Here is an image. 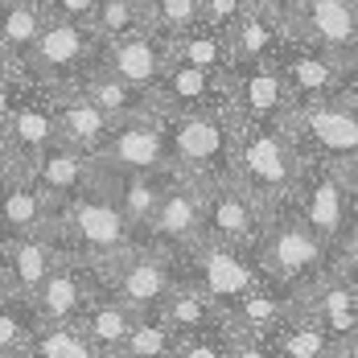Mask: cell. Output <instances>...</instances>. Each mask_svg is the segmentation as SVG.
<instances>
[{
	"instance_id": "4316f807",
	"label": "cell",
	"mask_w": 358,
	"mask_h": 358,
	"mask_svg": "<svg viewBox=\"0 0 358 358\" xmlns=\"http://www.w3.org/2000/svg\"><path fill=\"white\" fill-rule=\"evenodd\" d=\"M161 309H165V317L178 325V334H185V338L206 334V329L215 325V317H227V313L215 305V296H210L206 288H198V285H178Z\"/></svg>"
},
{
	"instance_id": "d4e9b609",
	"label": "cell",
	"mask_w": 358,
	"mask_h": 358,
	"mask_svg": "<svg viewBox=\"0 0 358 358\" xmlns=\"http://www.w3.org/2000/svg\"><path fill=\"white\" fill-rule=\"evenodd\" d=\"M78 87H83L99 108L108 111L115 124H120V120H132V115H144V111H157V103H152V95H148V91L132 87V83H124L120 74L103 71V66L87 71L83 78H78Z\"/></svg>"
},
{
	"instance_id": "83f0119b",
	"label": "cell",
	"mask_w": 358,
	"mask_h": 358,
	"mask_svg": "<svg viewBox=\"0 0 358 358\" xmlns=\"http://www.w3.org/2000/svg\"><path fill=\"white\" fill-rule=\"evenodd\" d=\"M178 325L165 317V309H144L136 313V325H132V338H128V346H124V355L128 358H173L178 350Z\"/></svg>"
},
{
	"instance_id": "ac0fdd59",
	"label": "cell",
	"mask_w": 358,
	"mask_h": 358,
	"mask_svg": "<svg viewBox=\"0 0 358 358\" xmlns=\"http://www.w3.org/2000/svg\"><path fill=\"white\" fill-rule=\"evenodd\" d=\"M54 222H58V202L37 185L34 169L21 161H4V239L54 231Z\"/></svg>"
},
{
	"instance_id": "d590c367",
	"label": "cell",
	"mask_w": 358,
	"mask_h": 358,
	"mask_svg": "<svg viewBox=\"0 0 358 358\" xmlns=\"http://www.w3.org/2000/svg\"><path fill=\"white\" fill-rule=\"evenodd\" d=\"M54 17H66V21H83V25H95L99 17V4L103 0H45Z\"/></svg>"
},
{
	"instance_id": "f546056e",
	"label": "cell",
	"mask_w": 358,
	"mask_h": 358,
	"mask_svg": "<svg viewBox=\"0 0 358 358\" xmlns=\"http://www.w3.org/2000/svg\"><path fill=\"white\" fill-rule=\"evenodd\" d=\"M29 350H34V358H95L99 346L74 322H41Z\"/></svg>"
},
{
	"instance_id": "2e32d148",
	"label": "cell",
	"mask_w": 358,
	"mask_h": 358,
	"mask_svg": "<svg viewBox=\"0 0 358 358\" xmlns=\"http://www.w3.org/2000/svg\"><path fill=\"white\" fill-rule=\"evenodd\" d=\"M231 74L206 71V66H194V62H178L169 74L161 78V87L152 91V103L161 115H185V111H218L231 108V87H227Z\"/></svg>"
},
{
	"instance_id": "e575fe53",
	"label": "cell",
	"mask_w": 358,
	"mask_h": 358,
	"mask_svg": "<svg viewBox=\"0 0 358 358\" xmlns=\"http://www.w3.org/2000/svg\"><path fill=\"white\" fill-rule=\"evenodd\" d=\"M248 13V0H206L202 8V25H210L218 34H231L239 25V17Z\"/></svg>"
},
{
	"instance_id": "603a6c76",
	"label": "cell",
	"mask_w": 358,
	"mask_h": 358,
	"mask_svg": "<svg viewBox=\"0 0 358 358\" xmlns=\"http://www.w3.org/2000/svg\"><path fill=\"white\" fill-rule=\"evenodd\" d=\"M50 4L45 0H4V25H0V58L4 71H21L25 58L37 50V41L50 25Z\"/></svg>"
},
{
	"instance_id": "ba28073f",
	"label": "cell",
	"mask_w": 358,
	"mask_h": 358,
	"mask_svg": "<svg viewBox=\"0 0 358 358\" xmlns=\"http://www.w3.org/2000/svg\"><path fill=\"white\" fill-rule=\"evenodd\" d=\"M95 161H99V173H169V169H178L165 115L144 111L132 120H120Z\"/></svg>"
},
{
	"instance_id": "d6986e66",
	"label": "cell",
	"mask_w": 358,
	"mask_h": 358,
	"mask_svg": "<svg viewBox=\"0 0 358 358\" xmlns=\"http://www.w3.org/2000/svg\"><path fill=\"white\" fill-rule=\"evenodd\" d=\"M29 169H34L37 185H41L58 206H66L71 198L87 194V189H95V185L103 181L99 161H95L91 152H83V148L66 144V141H58L54 148H45Z\"/></svg>"
},
{
	"instance_id": "5b68a950",
	"label": "cell",
	"mask_w": 358,
	"mask_h": 358,
	"mask_svg": "<svg viewBox=\"0 0 358 358\" xmlns=\"http://www.w3.org/2000/svg\"><path fill=\"white\" fill-rule=\"evenodd\" d=\"M99 50H103V37L95 34V25L50 17V25L37 41V50L25 58V66L4 74H25V78H37L41 87L62 91V87H74L87 71L99 66Z\"/></svg>"
},
{
	"instance_id": "8992f818",
	"label": "cell",
	"mask_w": 358,
	"mask_h": 358,
	"mask_svg": "<svg viewBox=\"0 0 358 358\" xmlns=\"http://www.w3.org/2000/svg\"><path fill=\"white\" fill-rule=\"evenodd\" d=\"M296 148L305 161H329V165H350L358 157V95H338L325 103L292 108L285 120Z\"/></svg>"
},
{
	"instance_id": "30bf717a",
	"label": "cell",
	"mask_w": 358,
	"mask_h": 358,
	"mask_svg": "<svg viewBox=\"0 0 358 358\" xmlns=\"http://www.w3.org/2000/svg\"><path fill=\"white\" fill-rule=\"evenodd\" d=\"M288 34L358 71V0H292Z\"/></svg>"
},
{
	"instance_id": "7bdbcfd3",
	"label": "cell",
	"mask_w": 358,
	"mask_h": 358,
	"mask_svg": "<svg viewBox=\"0 0 358 358\" xmlns=\"http://www.w3.org/2000/svg\"><path fill=\"white\" fill-rule=\"evenodd\" d=\"M355 95H358V78H355Z\"/></svg>"
},
{
	"instance_id": "6da1fadb",
	"label": "cell",
	"mask_w": 358,
	"mask_h": 358,
	"mask_svg": "<svg viewBox=\"0 0 358 358\" xmlns=\"http://www.w3.org/2000/svg\"><path fill=\"white\" fill-rule=\"evenodd\" d=\"M54 235L66 255L74 259H87V264H111L120 255L136 248V235L141 227L124 215V206L115 202L108 185L99 181L95 189L71 198L66 206H58V222H54Z\"/></svg>"
},
{
	"instance_id": "7c38bea8",
	"label": "cell",
	"mask_w": 358,
	"mask_h": 358,
	"mask_svg": "<svg viewBox=\"0 0 358 358\" xmlns=\"http://www.w3.org/2000/svg\"><path fill=\"white\" fill-rule=\"evenodd\" d=\"M272 206H264L248 185L239 181H215L206 185V239L235 243V248H255L268 231Z\"/></svg>"
},
{
	"instance_id": "44dd1931",
	"label": "cell",
	"mask_w": 358,
	"mask_h": 358,
	"mask_svg": "<svg viewBox=\"0 0 358 358\" xmlns=\"http://www.w3.org/2000/svg\"><path fill=\"white\" fill-rule=\"evenodd\" d=\"M58 132H62L66 144L91 152V157H99L103 144L111 141V132H115V120L74 83V87H62L58 91Z\"/></svg>"
},
{
	"instance_id": "4dcf8cb0",
	"label": "cell",
	"mask_w": 358,
	"mask_h": 358,
	"mask_svg": "<svg viewBox=\"0 0 358 358\" xmlns=\"http://www.w3.org/2000/svg\"><path fill=\"white\" fill-rule=\"evenodd\" d=\"M288 296H280V292H272V280H264L259 288H251L248 296L239 301V309L231 313L235 322L243 325V329H251V334H264V329H272V325H280L288 317Z\"/></svg>"
},
{
	"instance_id": "4fadbf2b",
	"label": "cell",
	"mask_w": 358,
	"mask_h": 358,
	"mask_svg": "<svg viewBox=\"0 0 358 358\" xmlns=\"http://www.w3.org/2000/svg\"><path fill=\"white\" fill-rule=\"evenodd\" d=\"M231 87V111L235 120H259V124H285L292 115V91L276 58L264 62H235L227 78Z\"/></svg>"
},
{
	"instance_id": "d6a6232c",
	"label": "cell",
	"mask_w": 358,
	"mask_h": 358,
	"mask_svg": "<svg viewBox=\"0 0 358 358\" xmlns=\"http://www.w3.org/2000/svg\"><path fill=\"white\" fill-rule=\"evenodd\" d=\"M202 8H206V0H148V21L165 37H178L202 25Z\"/></svg>"
},
{
	"instance_id": "ffe728a7",
	"label": "cell",
	"mask_w": 358,
	"mask_h": 358,
	"mask_svg": "<svg viewBox=\"0 0 358 358\" xmlns=\"http://www.w3.org/2000/svg\"><path fill=\"white\" fill-rule=\"evenodd\" d=\"M62 259H66V251H62V243H58L54 231L4 239V292L34 296Z\"/></svg>"
},
{
	"instance_id": "7402d4cb",
	"label": "cell",
	"mask_w": 358,
	"mask_h": 358,
	"mask_svg": "<svg viewBox=\"0 0 358 358\" xmlns=\"http://www.w3.org/2000/svg\"><path fill=\"white\" fill-rule=\"evenodd\" d=\"M87 272H91L87 259L66 255V259L50 272V280L34 292L37 317H41V322H74L78 313H87V292H91Z\"/></svg>"
},
{
	"instance_id": "9c48e42d",
	"label": "cell",
	"mask_w": 358,
	"mask_h": 358,
	"mask_svg": "<svg viewBox=\"0 0 358 358\" xmlns=\"http://www.w3.org/2000/svg\"><path fill=\"white\" fill-rule=\"evenodd\" d=\"M285 83L292 91V108H305V103H325V99H338V95H350L355 91L358 71L338 62L334 54H325L317 45H305L288 34L280 54H276Z\"/></svg>"
},
{
	"instance_id": "5bb4252c",
	"label": "cell",
	"mask_w": 358,
	"mask_h": 358,
	"mask_svg": "<svg viewBox=\"0 0 358 358\" xmlns=\"http://www.w3.org/2000/svg\"><path fill=\"white\" fill-rule=\"evenodd\" d=\"M99 66L152 95L161 87V78L169 74V66H173V37H165L161 29L144 25V29H136V34H128V37L103 41Z\"/></svg>"
},
{
	"instance_id": "b9f144b4",
	"label": "cell",
	"mask_w": 358,
	"mask_h": 358,
	"mask_svg": "<svg viewBox=\"0 0 358 358\" xmlns=\"http://www.w3.org/2000/svg\"><path fill=\"white\" fill-rule=\"evenodd\" d=\"M342 173H346V181H350V189L358 194V157L350 161V165H342Z\"/></svg>"
},
{
	"instance_id": "8fae6325",
	"label": "cell",
	"mask_w": 358,
	"mask_h": 358,
	"mask_svg": "<svg viewBox=\"0 0 358 358\" xmlns=\"http://www.w3.org/2000/svg\"><path fill=\"white\" fill-rule=\"evenodd\" d=\"M194 251V285L206 288L215 296V305L231 317L239 309V301L248 296L251 288H259L268 276L259 264H251L243 248L235 243H218V239H202Z\"/></svg>"
},
{
	"instance_id": "9a60e30c",
	"label": "cell",
	"mask_w": 358,
	"mask_h": 358,
	"mask_svg": "<svg viewBox=\"0 0 358 358\" xmlns=\"http://www.w3.org/2000/svg\"><path fill=\"white\" fill-rule=\"evenodd\" d=\"M148 235L165 248H198L206 239V181L189 178V173H173L165 202L152 218Z\"/></svg>"
},
{
	"instance_id": "60d3db41",
	"label": "cell",
	"mask_w": 358,
	"mask_h": 358,
	"mask_svg": "<svg viewBox=\"0 0 358 358\" xmlns=\"http://www.w3.org/2000/svg\"><path fill=\"white\" fill-rule=\"evenodd\" d=\"M342 358H358V329L346 338V342H342Z\"/></svg>"
},
{
	"instance_id": "484cf974",
	"label": "cell",
	"mask_w": 358,
	"mask_h": 358,
	"mask_svg": "<svg viewBox=\"0 0 358 358\" xmlns=\"http://www.w3.org/2000/svg\"><path fill=\"white\" fill-rule=\"evenodd\" d=\"M288 37V25L280 17H268V13H255L248 8L239 17V25L231 29V41H235V58L239 62H264V58H276L280 45Z\"/></svg>"
},
{
	"instance_id": "f35d334b",
	"label": "cell",
	"mask_w": 358,
	"mask_h": 358,
	"mask_svg": "<svg viewBox=\"0 0 358 358\" xmlns=\"http://www.w3.org/2000/svg\"><path fill=\"white\" fill-rule=\"evenodd\" d=\"M231 358H272L268 355V346H264V338L259 334H243V338H235L231 342Z\"/></svg>"
},
{
	"instance_id": "f1b7e54d",
	"label": "cell",
	"mask_w": 358,
	"mask_h": 358,
	"mask_svg": "<svg viewBox=\"0 0 358 358\" xmlns=\"http://www.w3.org/2000/svg\"><path fill=\"white\" fill-rule=\"evenodd\" d=\"M132 325H136V309L124 305V301L115 296V301H99V305H91L83 329L91 334V342H95L99 350H124L128 338H132Z\"/></svg>"
},
{
	"instance_id": "e0dca14e",
	"label": "cell",
	"mask_w": 358,
	"mask_h": 358,
	"mask_svg": "<svg viewBox=\"0 0 358 358\" xmlns=\"http://www.w3.org/2000/svg\"><path fill=\"white\" fill-rule=\"evenodd\" d=\"M103 268H111L115 296H120L124 305H132L136 313H144V309H161V305L169 301V292L178 288L169 259H161L157 251L132 248L128 255L111 259V264H103Z\"/></svg>"
},
{
	"instance_id": "1f68e13d",
	"label": "cell",
	"mask_w": 358,
	"mask_h": 358,
	"mask_svg": "<svg viewBox=\"0 0 358 358\" xmlns=\"http://www.w3.org/2000/svg\"><path fill=\"white\" fill-rule=\"evenodd\" d=\"M152 25L148 21V0H103L99 4V17H95V34L103 41H115V37H128Z\"/></svg>"
},
{
	"instance_id": "277c9868",
	"label": "cell",
	"mask_w": 358,
	"mask_h": 358,
	"mask_svg": "<svg viewBox=\"0 0 358 358\" xmlns=\"http://www.w3.org/2000/svg\"><path fill=\"white\" fill-rule=\"evenodd\" d=\"M255 251H259L264 276L288 288L322 285V272L329 264V243L296 210L285 218H268V231L255 243Z\"/></svg>"
},
{
	"instance_id": "3957f363",
	"label": "cell",
	"mask_w": 358,
	"mask_h": 358,
	"mask_svg": "<svg viewBox=\"0 0 358 358\" xmlns=\"http://www.w3.org/2000/svg\"><path fill=\"white\" fill-rule=\"evenodd\" d=\"M165 124H169V144H173V165L181 173L206 181V185L235 178L239 120L231 108L165 115Z\"/></svg>"
},
{
	"instance_id": "7a4b0ae2",
	"label": "cell",
	"mask_w": 358,
	"mask_h": 358,
	"mask_svg": "<svg viewBox=\"0 0 358 358\" xmlns=\"http://www.w3.org/2000/svg\"><path fill=\"white\" fill-rule=\"evenodd\" d=\"M305 173V152L296 148L288 124L239 120L235 141V181L248 185L264 206H280L296 194Z\"/></svg>"
},
{
	"instance_id": "836d02e7",
	"label": "cell",
	"mask_w": 358,
	"mask_h": 358,
	"mask_svg": "<svg viewBox=\"0 0 358 358\" xmlns=\"http://www.w3.org/2000/svg\"><path fill=\"white\" fill-rule=\"evenodd\" d=\"M329 342H334V338H329V329L309 313V317H301V322L285 334L280 350H285V358H325Z\"/></svg>"
},
{
	"instance_id": "ab89813d",
	"label": "cell",
	"mask_w": 358,
	"mask_h": 358,
	"mask_svg": "<svg viewBox=\"0 0 358 358\" xmlns=\"http://www.w3.org/2000/svg\"><path fill=\"white\" fill-rule=\"evenodd\" d=\"M248 8H255V13H268V17H280V21H285L288 8H292V0H248Z\"/></svg>"
},
{
	"instance_id": "74e56055",
	"label": "cell",
	"mask_w": 358,
	"mask_h": 358,
	"mask_svg": "<svg viewBox=\"0 0 358 358\" xmlns=\"http://www.w3.org/2000/svg\"><path fill=\"white\" fill-rule=\"evenodd\" d=\"M338 251H342V272H346L350 280H358V215L350 218V227H346Z\"/></svg>"
},
{
	"instance_id": "52a82bcc",
	"label": "cell",
	"mask_w": 358,
	"mask_h": 358,
	"mask_svg": "<svg viewBox=\"0 0 358 358\" xmlns=\"http://www.w3.org/2000/svg\"><path fill=\"white\" fill-rule=\"evenodd\" d=\"M288 202H296V215L305 218L329 248L342 243L350 218L358 215V194L350 189L342 165H329V161H305L301 185Z\"/></svg>"
},
{
	"instance_id": "8d00e7d4",
	"label": "cell",
	"mask_w": 358,
	"mask_h": 358,
	"mask_svg": "<svg viewBox=\"0 0 358 358\" xmlns=\"http://www.w3.org/2000/svg\"><path fill=\"white\" fill-rule=\"evenodd\" d=\"M178 358H231V346L218 338H206V334H194L178 346Z\"/></svg>"
},
{
	"instance_id": "cb8c5ba5",
	"label": "cell",
	"mask_w": 358,
	"mask_h": 358,
	"mask_svg": "<svg viewBox=\"0 0 358 358\" xmlns=\"http://www.w3.org/2000/svg\"><path fill=\"white\" fill-rule=\"evenodd\" d=\"M173 173L178 169H169V173H103V185L115 194L124 215L132 218L141 231H148L157 210H161V202H165V189H169Z\"/></svg>"
}]
</instances>
